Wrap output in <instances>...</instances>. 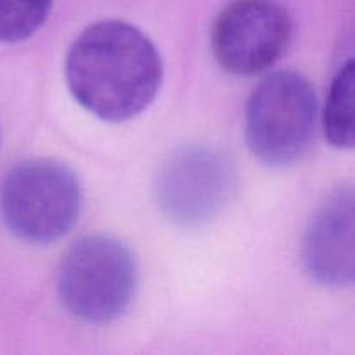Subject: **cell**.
<instances>
[{
	"label": "cell",
	"mask_w": 355,
	"mask_h": 355,
	"mask_svg": "<svg viewBox=\"0 0 355 355\" xmlns=\"http://www.w3.org/2000/svg\"><path fill=\"white\" fill-rule=\"evenodd\" d=\"M52 0H0V44L30 38L47 19Z\"/></svg>",
	"instance_id": "obj_9"
},
{
	"label": "cell",
	"mask_w": 355,
	"mask_h": 355,
	"mask_svg": "<svg viewBox=\"0 0 355 355\" xmlns=\"http://www.w3.org/2000/svg\"><path fill=\"white\" fill-rule=\"evenodd\" d=\"M291 28L290 12L279 0H232L211 28V51L225 71L259 75L283 58Z\"/></svg>",
	"instance_id": "obj_5"
},
{
	"label": "cell",
	"mask_w": 355,
	"mask_h": 355,
	"mask_svg": "<svg viewBox=\"0 0 355 355\" xmlns=\"http://www.w3.org/2000/svg\"><path fill=\"white\" fill-rule=\"evenodd\" d=\"M354 205L352 186L340 187L319 207L305 232V269L324 286L345 288L354 283Z\"/></svg>",
	"instance_id": "obj_7"
},
{
	"label": "cell",
	"mask_w": 355,
	"mask_h": 355,
	"mask_svg": "<svg viewBox=\"0 0 355 355\" xmlns=\"http://www.w3.org/2000/svg\"><path fill=\"white\" fill-rule=\"evenodd\" d=\"M162 78L155 44L125 21L87 26L66 58V83L76 103L113 123L141 114L158 94Z\"/></svg>",
	"instance_id": "obj_1"
},
{
	"label": "cell",
	"mask_w": 355,
	"mask_h": 355,
	"mask_svg": "<svg viewBox=\"0 0 355 355\" xmlns=\"http://www.w3.org/2000/svg\"><path fill=\"white\" fill-rule=\"evenodd\" d=\"M234 172L220 151L187 146L159 166L155 194L159 211L173 224L193 227L214 218L227 201Z\"/></svg>",
	"instance_id": "obj_6"
},
{
	"label": "cell",
	"mask_w": 355,
	"mask_h": 355,
	"mask_svg": "<svg viewBox=\"0 0 355 355\" xmlns=\"http://www.w3.org/2000/svg\"><path fill=\"white\" fill-rule=\"evenodd\" d=\"M315 116L312 83L297 71H276L255 87L246 103V144L266 165H291L311 148Z\"/></svg>",
	"instance_id": "obj_4"
},
{
	"label": "cell",
	"mask_w": 355,
	"mask_h": 355,
	"mask_svg": "<svg viewBox=\"0 0 355 355\" xmlns=\"http://www.w3.org/2000/svg\"><path fill=\"white\" fill-rule=\"evenodd\" d=\"M354 59L343 62L329 89L324 110V132L335 148L354 146Z\"/></svg>",
	"instance_id": "obj_8"
},
{
	"label": "cell",
	"mask_w": 355,
	"mask_h": 355,
	"mask_svg": "<svg viewBox=\"0 0 355 355\" xmlns=\"http://www.w3.org/2000/svg\"><path fill=\"white\" fill-rule=\"evenodd\" d=\"M137 266L130 250L111 236H87L62 259L59 300L73 318L104 324L120 318L134 300Z\"/></svg>",
	"instance_id": "obj_2"
},
{
	"label": "cell",
	"mask_w": 355,
	"mask_h": 355,
	"mask_svg": "<svg viewBox=\"0 0 355 355\" xmlns=\"http://www.w3.org/2000/svg\"><path fill=\"white\" fill-rule=\"evenodd\" d=\"M82 208L75 172L54 159H30L7 173L0 211L10 234L31 245H47L68 234Z\"/></svg>",
	"instance_id": "obj_3"
}]
</instances>
